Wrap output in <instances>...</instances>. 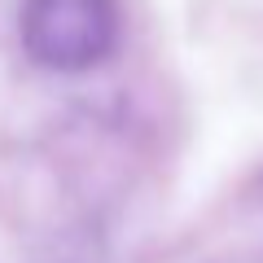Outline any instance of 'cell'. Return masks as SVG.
Segmentation results:
<instances>
[{
    "mask_svg": "<svg viewBox=\"0 0 263 263\" xmlns=\"http://www.w3.org/2000/svg\"><path fill=\"white\" fill-rule=\"evenodd\" d=\"M119 0H27L18 13L22 48L35 66L79 75L119 44Z\"/></svg>",
    "mask_w": 263,
    "mask_h": 263,
    "instance_id": "6da1fadb",
    "label": "cell"
}]
</instances>
